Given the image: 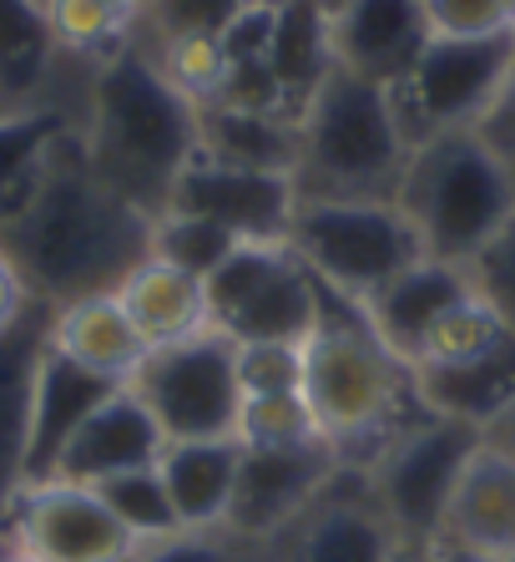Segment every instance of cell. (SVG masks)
I'll list each match as a JSON object with an SVG mask.
<instances>
[{"instance_id": "9c48e42d", "label": "cell", "mask_w": 515, "mask_h": 562, "mask_svg": "<svg viewBox=\"0 0 515 562\" xmlns=\"http://www.w3.org/2000/svg\"><path fill=\"white\" fill-rule=\"evenodd\" d=\"M480 441H485V431H476V426L425 416L364 467L374 502L400 542H435L439 548L445 512H450L455 486H460Z\"/></svg>"}, {"instance_id": "ba28073f", "label": "cell", "mask_w": 515, "mask_h": 562, "mask_svg": "<svg viewBox=\"0 0 515 562\" xmlns=\"http://www.w3.org/2000/svg\"><path fill=\"white\" fill-rule=\"evenodd\" d=\"M515 77V31L495 36H430L420 61L404 71L389 97L404 137L425 143L439 132L480 127L490 106L505 97Z\"/></svg>"}, {"instance_id": "484cf974", "label": "cell", "mask_w": 515, "mask_h": 562, "mask_svg": "<svg viewBox=\"0 0 515 562\" xmlns=\"http://www.w3.org/2000/svg\"><path fill=\"white\" fill-rule=\"evenodd\" d=\"M197 153L238 162V168L288 172L298 168V122L278 112H258L238 102H207L197 106Z\"/></svg>"}, {"instance_id": "ffe728a7", "label": "cell", "mask_w": 515, "mask_h": 562, "mask_svg": "<svg viewBox=\"0 0 515 562\" xmlns=\"http://www.w3.org/2000/svg\"><path fill=\"white\" fill-rule=\"evenodd\" d=\"M470 294V274L465 263H445V259H420L410 263L400 279H389L379 294L364 300V314L369 325L385 335V345L400 355L404 366H414V355L425 350L430 329L445 319L450 304H460Z\"/></svg>"}, {"instance_id": "c3c4849f", "label": "cell", "mask_w": 515, "mask_h": 562, "mask_svg": "<svg viewBox=\"0 0 515 562\" xmlns=\"http://www.w3.org/2000/svg\"><path fill=\"white\" fill-rule=\"evenodd\" d=\"M505 5H511V11H515V0H505Z\"/></svg>"}, {"instance_id": "1f68e13d", "label": "cell", "mask_w": 515, "mask_h": 562, "mask_svg": "<svg viewBox=\"0 0 515 562\" xmlns=\"http://www.w3.org/2000/svg\"><path fill=\"white\" fill-rule=\"evenodd\" d=\"M232 249H238V238H228L222 228H213V223H203V218H187V213H157V223H152L157 259L178 263V269H187V274H197V279L213 274Z\"/></svg>"}, {"instance_id": "5bb4252c", "label": "cell", "mask_w": 515, "mask_h": 562, "mask_svg": "<svg viewBox=\"0 0 515 562\" xmlns=\"http://www.w3.org/2000/svg\"><path fill=\"white\" fill-rule=\"evenodd\" d=\"M339 467L344 461L334 457V446L323 441V436L319 441H298V446H243L222 532H232L238 542L273 537L278 527L294 522L323 486L334 482Z\"/></svg>"}, {"instance_id": "7402d4cb", "label": "cell", "mask_w": 515, "mask_h": 562, "mask_svg": "<svg viewBox=\"0 0 515 562\" xmlns=\"http://www.w3.org/2000/svg\"><path fill=\"white\" fill-rule=\"evenodd\" d=\"M52 345L87 366L91 375L112 380V385H131V375L147 360V340L131 325L127 304L116 294H87V300L56 304L52 310Z\"/></svg>"}, {"instance_id": "ee69618b", "label": "cell", "mask_w": 515, "mask_h": 562, "mask_svg": "<svg viewBox=\"0 0 515 562\" xmlns=\"http://www.w3.org/2000/svg\"><path fill=\"white\" fill-rule=\"evenodd\" d=\"M26 5H31V11H41V15H52L56 0H26Z\"/></svg>"}, {"instance_id": "7c38bea8", "label": "cell", "mask_w": 515, "mask_h": 562, "mask_svg": "<svg viewBox=\"0 0 515 562\" xmlns=\"http://www.w3.org/2000/svg\"><path fill=\"white\" fill-rule=\"evenodd\" d=\"M298 209V183L288 172L238 168L222 157L193 153V162L178 172L162 213H187L213 228H222L238 244H278L288 238V223Z\"/></svg>"}, {"instance_id": "f6af8a7d", "label": "cell", "mask_w": 515, "mask_h": 562, "mask_svg": "<svg viewBox=\"0 0 515 562\" xmlns=\"http://www.w3.org/2000/svg\"><path fill=\"white\" fill-rule=\"evenodd\" d=\"M298 5H319V11H334L339 0H298Z\"/></svg>"}, {"instance_id": "83f0119b", "label": "cell", "mask_w": 515, "mask_h": 562, "mask_svg": "<svg viewBox=\"0 0 515 562\" xmlns=\"http://www.w3.org/2000/svg\"><path fill=\"white\" fill-rule=\"evenodd\" d=\"M152 56H157V66H162V77L193 106L218 102V97L228 92V52H222V36H207V31L162 36V46H157Z\"/></svg>"}, {"instance_id": "3957f363", "label": "cell", "mask_w": 515, "mask_h": 562, "mask_svg": "<svg viewBox=\"0 0 515 562\" xmlns=\"http://www.w3.org/2000/svg\"><path fill=\"white\" fill-rule=\"evenodd\" d=\"M81 153L106 188L162 213L178 172L197 153V106L162 77L152 52L127 41L116 56L96 61L81 117Z\"/></svg>"}, {"instance_id": "ac0fdd59", "label": "cell", "mask_w": 515, "mask_h": 562, "mask_svg": "<svg viewBox=\"0 0 515 562\" xmlns=\"http://www.w3.org/2000/svg\"><path fill=\"white\" fill-rule=\"evenodd\" d=\"M439 548H465L495 562L515 552V457L490 436L476 446V457L455 486Z\"/></svg>"}, {"instance_id": "6da1fadb", "label": "cell", "mask_w": 515, "mask_h": 562, "mask_svg": "<svg viewBox=\"0 0 515 562\" xmlns=\"http://www.w3.org/2000/svg\"><path fill=\"white\" fill-rule=\"evenodd\" d=\"M152 213L106 188L81 153V132L56 153L46 183L0 228V254L26 279L31 300L71 304L116 294L122 279L152 254Z\"/></svg>"}, {"instance_id": "d6a6232c", "label": "cell", "mask_w": 515, "mask_h": 562, "mask_svg": "<svg viewBox=\"0 0 515 562\" xmlns=\"http://www.w3.org/2000/svg\"><path fill=\"white\" fill-rule=\"evenodd\" d=\"M465 274H470V289L501 314V325L515 335V213L485 238V249L465 263Z\"/></svg>"}, {"instance_id": "2e32d148", "label": "cell", "mask_w": 515, "mask_h": 562, "mask_svg": "<svg viewBox=\"0 0 515 562\" xmlns=\"http://www.w3.org/2000/svg\"><path fill=\"white\" fill-rule=\"evenodd\" d=\"M162 446H168V436H162V426L152 420V411L137 401L131 385H122V391L106 395L102 406L81 420V431L66 441L52 482L102 486V482H112V476H122V471L157 467Z\"/></svg>"}, {"instance_id": "8d00e7d4", "label": "cell", "mask_w": 515, "mask_h": 562, "mask_svg": "<svg viewBox=\"0 0 515 562\" xmlns=\"http://www.w3.org/2000/svg\"><path fill=\"white\" fill-rule=\"evenodd\" d=\"M480 132H485V143L501 153V162L511 168V178H515V77H511V87H505L501 102L490 106V117L480 122Z\"/></svg>"}, {"instance_id": "7bdbcfd3", "label": "cell", "mask_w": 515, "mask_h": 562, "mask_svg": "<svg viewBox=\"0 0 515 562\" xmlns=\"http://www.w3.org/2000/svg\"><path fill=\"white\" fill-rule=\"evenodd\" d=\"M11 552H15V542H11V532L0 527V562H11Z\"/></svg>"}, {"instance_id": "d590c367", "label": "cell", "mask_w": 515, "mask_h": 562, "mask_svg": "<svg viewBox=\"0 0 515 562\" xmlns=\"http://www.w3.org/2000/svg\"><path fill=\"white\" fill-rule=\"evenodd\" d=\"M248 0H147L157 31L162 36H182V31H207V36H222L228 21L243 11Z\"/></svg>"}, {"instance_id": "8992f818", "label": "cell", "mask_w": 515, "mask_h": 562, "mask_svg": "<svg viewBox=\"0 0 515 562\" xmlns=\"http://www.w3.org/2000/svg\"><path fill=\"white\" fill-rule=\"evenodd\" d=\"M288 249L354 304L425 259V244L394 198H298Z\"/></svg>"}, {"instance_id": "4fadbf2b", "label": "cell", "mask_w": 515, "mask_h": 562, "mask_svg": "<svg viewBox=\"0 0 515 562\" xmlns=\"http://www.w3.org/2000/svg\"><path fill=\"white\" fill-rule=\"evenodd\" d=\"M0 527L11 532L15 548L41 562H127L137 548L102 492L77 482L21 486Z\"/></svg>"}, {"instance_id": "836d02e7", "label": "cell", "mask_w": 515, "mask_h": 562, "mask_svg": "<svg viewBox=\"0 0 515 562\" xmlns=\"http://www.w3.org/2000/svg\"><path fill=\"white\" fill-rule=\"evenodd\" d=\"M430 36H495L515 31V11L505 0H420Z\"/></svg>"}, {"instance_id": "60d3db41", "label": "cell", "mask_w": 515, "mask_h": 562, "mask_svg": "<svg viewBox=\"0 0 515 562\" xmlns=\"http://www.w3.org/2000/svg\"><path fill=\"white\" fill-rule=\"evenodd\" d=\"M445 562H495V558H480V552H465V548H439Z\"/></svg>"}, {"instance_id": "b9f144b4", "label": "cell", "mask_w": 515, "mask_h": 562, "mask_svg": "<svg viewBox=\"0 0 515 562\" xmlns=\"http://www.w3.org/2000/svg\"><path fill=\"white\" fill-rule=\"evenodd\" d=\"M106 5H116V11H127L131 21H137V11H147V0H106Z\"/></svg>"}, {"instance_id": "e575fe53", "label": "cell", "mask_w": 515, "mask_h": 562, "mask_svg": "<svg viewBox=\"0 0 515 562\" xmlns=\"http://www.w3.org/2000/svg\"><path fill=\"white\" fill-rule=\"evenodd\" d=\"M127 562H248V542H238L232 532H172L157 542H137Z\"/></svg>"}, {"instance_id": "d6986e66", "label": "cell", "mask_w": 515, "mask_h": 562, "mask_svg": "<svg viewBox=\"0 0 515 562\" xmlns=\"http://www.w3.org/2000/svg\"><path fill=\"white\" fill-rule=\"evenodd\" d=\"M112 391H122V385H112V380H102V375H91L87 366L66 360V355L46 340V355H41V370H36V401H31L26 486L52 482L66 441L81 431V420L102 406Z\"/></svg>"}, {"instance_id": "f35d334b", "label": "cell", "mask_w": 515, "mask_h": 562, "mask_svg": "<svg viewBox=\"0 0 515 562\" xmlns=\"http://www.w3.org/2000/svg\"><path fill=\"white\" fill-rule=\"evenodd\" d=\"M385 562H445V552H439L435 542H400V537H394V548H389Z\"/></svg>"}, {"instance_id": "cb8c5ba5", "label": "cell", "mask_w": 515, "mask_h": 562, "mask_svg": "<svg viewBox=\"0 0 515 562\" xmlns=\"http://www.w3.org/2000/svg\"><path fill=\"white\" fill-rule=\"evenodd\" d=\"M238 436L228 441H168L157 471L172 497V512L187 532H218L232 507V482H238Z\"/></svg>"}, {"instance_id": "f546056e", "label": "cell", "mask_w": 515, "mask_h": 562, "mask_svg": "<svg viewBox=\"0 0 515 562\" xmlns=\"http://www.w3.org/2000/svg\"><path fill=\"white\" fill-rule=\"evenodd\" d=\"M511 329L501 325V314L490 310L485 300H480L476 289L465 294L460 304H450L445 310V319H439L435 329H430V340H425V350L414 355V366L410 370H420V366H455V360H470V355H480V350H490L495 340H505Z\"/></svg>"}, {"instance_id": "7dc6e473", "label": "cell", "mask_w": 515, "mask_h": 562, "mask_svg": "<svg viewBox=\"0 0 515 562\" xmlns=\"http://www.w3.org/2000/svg\"><path fill=\"white\" fill-rule=\"evenodd\" d=\"M501 562H515V552H511V558H501Z\"/></svg>"}, {"instance_id": "8fae6325", "label": "cell", "mask_w": 515, "mask_h": 562, "mask_svg": "<svg viewBox=\"0 0 515 562\" xmlns=\"http://www.w3.org/2000/svg\"><path fill=\"white\" fill-rule=\"evenodd\" d=\"M394 548L385 512L359 467H339L309 507L263 542H248V562H385Z\"/></svg>"}, {"instance_id": "603a6c76", "label": "cell", "mask_w": 515, "mask_h": 562, "mask_svg": "<svg viewBox=\"0 0 515 562\" xmlns=\"http://www.w3.org/2000/svg\"><path fill=\"white\" fill-rule=\"evenodd\" d=\"M116 300L127 304L131 325H137V335L147 340V350H162V345L193 340V335L213 329L207 325V279L187 274V269L157 259V254H147V259L122 279Z\"/></svg>"}, {"instance_id": "bcb514c9", "label": "cell", "mask_w": 515, "mask_h": 562, "mask_svg": "<svg viewBox=\"0 0 515 562\" xmlns=\"http://www.w3.org/2000/svg\"><path fill=\"white\" fill-rule=\"evenodd\" d=\"M11 562H41V558H31V552H21V548H15V552H11Z\"/></svg>"}, {"instance_id": "4316f807", "label": "cell", "mask_w": 515, "mask_h": 562, "mask_svg": "<svg viewBox=\"0 0 515 562\" xmlns=\"http://www.w3.org/2000/svg\"><path fill=\"white\" fill-rule=\"evenodd\" d=\"M52 36L61 56H81V61H106L131 41V15L106 5V0H56L52 5Z\"/></svg>"}, {"instance_id": "7a4b0ae2", "label": "cell", "mask_w": 515, "mask_h": 562, "mask_svg": "<svg viewBox=\"0 0 515 562\" xmlns=\"http://www.w3.org/2000/svg\"><path fill=\"white\" fill-rule=\"evenodd\" d=\"M298 360H304L309 416L344 467L364 471L394 436L430 416L414 370L369 325L364 304L334 294L329 284L309 340L298 345Z\"/></svg>"}, {"instance_id": "ab89813d", "label": "cell", "mask_w": 515, "mask_h": 562, "mask_svg": "<svg viewBox=\"0 0 515 562\" xmlns=\"http://www.w3.org/2000/svg\"><path fill=\"white\" fill-rule=\"evenodd\" d=\"M485 436H490V441H495V446H501V451H511V457H515V411L501 420V426H490Z\"/></svg>"}, {"instance_id": "4dcf8cb0", "label": "cell", "mask_w": 515, "mask_h": 562, "mask_svg": "<svg viewBox=\"0 0 515 562\" xmlns=\"http://www.w3.org/2000/svg\"><path fill=\"white\" fill-rule=\"evenodd\" d=\"M238 441L243 446H298V441H319V426L309 416L304 391H263L243 395L238 411Z\"/></svg>"}, {"instance_id": "44dd1931", "label": "cell", "mask_w": 515, "mask_h": 562, "mask_svg": "<svg viewBox=\"0 0 515 562\" xmlns=\"http://www.w3.org/2000/svg\"><path fill=\"white\" fill-rule=\"evenodd\" d=\"M414 385H420L430 416L490 431L515 411V335L495 340L470 360H455V366H420Z\"/></svg>"}, {"instance_id": "74e56055", "label": "cell", "mask_w": 515, "mask_h": 562, "mask_svg": "<svg viewBox=\"0 0 515 562\" xmlns=\"http://www.w3.org/2000/svg\"><path fill=\"white\" fill-rule=\"evenodd\" d=\"M31 310V289H26V279L15 274V263L0 254V329H11L21 314Z\"/></svg>"}, {"instance_id": "52a82bcc", "label": "cell", "mask_w": 515, "mask_h": 562, "mask_svg": "<svg viewBox=\"0 0 515 562\" xmlns=\"http://www.w3.org/2000/svg\"><path fill=\"white\" fill-rule=\"evenodd\" d=\"M323 304V279L278 244H238L207 274V325L232 345H304Z\"/></svg>"}, {"instance_id": "30bf717a", "label": "cell", "mask_w": 515, "mask_h": 562, "mask_svg": "<svg viewBox=\"0 0 515 562\" xmlns=\"http://www.w3.org/2000/svg\"><path fill=\"white\" fill-rule=\"evenodd\" d=\"M131 391L152 411L168 441H228L238 436L243 380H238V345L218 329L193 340L147 350Z\"/></svg>"}, {"instance_id": "5b68a950", "label": "cell", "mask_w": 515, "mask_h": 562, "mask_svg": "<svg viewBox=\"0 0 515 562\" xmlns=\"http://www.w3.org/2000/svg\"><path fill=\"white\" fill-rule=\"evenodd\" d=\"M394 203L414 223L430 259L470 263L515 213V178L485 132L460 127L410 147Z\"/></svg>"}, {"instance_id": "9a60e30c", "label": "cell", "mask_w": 515, "mask_h": 562, "mask_svg": "<svg viewBox=\"0 0 515 562\" xmlns=\"http://www.w3.org/2000/svg\"><path fill=\"white\" fill-rule=\"evenodd\" d=\"M329 41H334V66L394 87L420 61L430 26L420 0H339L329 11Z\"/></svg>"}, {"instance_id": "e0dca14e", "label": "cell", "mask_w": 515, "mask_h": 562, "mask_svg": "<svg viewBox=\"0 0 515 562\" xmlns=\"http://www.w3.org/2000/svg\"><path fill=\"white\" fill-rule=\"evenodd\" d=\"M52 340V304L31 300V310L11 329H0V522L15 492L26 486V441H31V401L36 370Z\"/></svg>"}, {"instance_id": "277c9868", "label": "cell", "mask_w": 515, "mask_h": 562, "mask_svg": "<svg viewBox=\"0 0 515 562\" xmlns=\"http://www.w3.org/2000/svg\"><path fill=\"white\" fill-rule=\"evenodd\" d=\"M410 162V137L394 97L334 66L298 117V198H394Z\"/></svg>"}, {"instance_id": "f1b7e54d", "label": "cell", "mask_w": 515, "mask_h": 562, "mask_svg": "<svg viewBox=\"0 0 515 562\" xmlns=\"http://www.w3.org/2000/svg\"><path fill=\"white\" fill-rule=\"evenodd\" d=\"M96 492H102V502L116 512V522L131 532V542H157V537L182 532L168 486H162V471H157V467L122 471V476L102 482Z\"/></svg>"}, {"instance_id": "d4e9b609", "label": "cell", "mask_w": 515, "mask_h": 562, "mask_svg": "<svg viewBox=\"0 0 515 562\" xmlns=\"http://www.w3.org/2000/svg\"><path fill=\"white\" fill-rule=\"evenodd\" d=\"M77 132H81V122L71 117L66 106H52V102L0 117V228L36 198V188L46 183L56 153H61Z\"/></svg>"}]
</instances>
